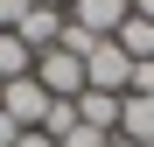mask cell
<instances>
[{
    "label": "cell",
    "mask_w": 154,
    "mask_h": 147,
    "mask_svg": "<svg viewBox=\"0 0 154 147\" xmlns=\"http://www.w3.org/2000/svg\"><path fill=\"white\" fill-rule=\"evenodd\" d=\"M126 84H133V56L105 35V42H91L84 49V91H112V98H126Z\"/></svg>",
    "instance_id": "1"
},
{
    "label": "cell",
    "mask_w": 154,
    "mask_h": 147,
    "mask_svg": "<svg viewBox=\"0 0 154 147\" xmlns=\"http://www.w3.org/2000/svg\"><path fill=\"white\" fill-rule=\"evenodd\" d=\"M126 14H133V0H63V21L70 28H84V35H119L126 28Z\"/></svg>",
    "instance_id": "2"
},
{
    "label": "cell",
    "mask_w": 154,
    "mask_h": 147,
    "mask_svg": "<svg viewBox=\"0 0 154 147\" xmlns=\"http://www.w3.org/2000/svg\"><path fill=\"white\" fill-rule=\"evenodd\" d=\"M49 105H56V98H49L35 77H14V84H0V112H7L21 133H35L42 119H49Z\"/></svg>",
    "instance_id": "3"
},
{
    "label": "cell",
    "mask_w": 154,
    "mask_h": 147,
    "mask_svg": "<svg viewBox=\"0 0 154 147\" xmlns=\"http://www.w3.org/2000/svg\"><path fill=\"white\" fill-rule=\"evenodd\" d=\"M35 84L49 98H77L84 91V56H70V49H42L35 56Z\"/></svg>",
    "instance_id": "4"
},
{
    "label": "cell",
    "mask_w": 154,
    "mask_h": 147,
    "mask_svg": "<svg viewBox=\"0 0 154 147\" xmlns=\"http://www.w3.org/2000/svg\"><path fill=\"white\" fill-rule=\"evenodd\" d=\"M14 35L28 42L35 56H42V49H56V42H63V7H21V21H14Z\"/></svg>",
    "instance_id": "5"
},
{
    "label": "cell",
    "mask_w": 154,
    "mask_h": 147,
    "mask_svg": "<svg viewBox=\"0 0 154 147\" xmlns=\"http://www.w3.org/2000/svg\"><path fill=\"white\" fill-rule=\"evenodd\" d=\"M70 105H77V126H91V133H119V105H126V98H112V91H77Z\"/></svg>",
    "instance_id": "6"
},
{
    "label": "cell",
    "mask_w": 154,
    "mask_h": 147,
    "mask_svg": "<svg viewBox=\"0 0 154 147\" xmlns=\"http://www.w3.org/2000/svg\"><path fill=\"white\" fill-rule=\"evenodd\" d=\"M119 140L154 147V98H133V91H126V105H119Z\"/></svg>",
    "instance_id": "7"
},
{
    "label": "cell",
    "mask_w": 154,
    "mask_h": 147,
    "mask_svg": "<svg viewBox=\"0 0 154 147\" xmlns=\"http://www.w3.org/2000/svg\"><path fill=\"white\" fill-rule=\"evenodd\" d=\"M14 77H35V49L7 28V35H0V84H14Z\"/></svg>",
    "instance_id": "8"
},
{
    "label": "cell",
    "mask_w": 154,
    "mask_h": 147,
    "mask_svg": "<svg viewBox=\"0 0 154 147\" xmlns=\"http://www.w3.org/2000/svg\"><path fill=\"white\" fill-rule=\"evenodd\" d=\"M112 42H119V49H126L133 63H154V21H140V14H126V28H119Z\"/></svg>",
    "instance_id": "9"
},
{
    "label": "cell",
    "mask_w": 154,
    "mask_h": 147,
    "mask_svg": "<svg viewBox=\"0 0 154 147\" xmlns=\"http://www.w3.org/2000/svg\"><path fill=\"white\" fill-rule=\"evenodd\" d=\"M105 140H112V133H91V126H70V133H63L56 147H105Z\"/></svg>",
    "instance_id": "10"
},
{
    "label": "cell",
    "mask_w": 154,
    "mask_h": 147,
    "mask_svg": "<svg viewBox=\"0 0 154 147\" xmlns=\"http://www.w3.org/2000/svg\"><path fill=\"white\" fill-rule=\"evenodd\" d=\"M133 98H154V63H133V84H126Z\"/></svg>",
    "instance_id": "11"
},
{
    "label": "cell",
    "mask_w": 154,
    "mask_h": 147,
    "mask_svg": "<svg viewBox=\"0 0 154 147\" xmlns=\"http://www.w3.org/2000/svg\"><path fill=\"white\" fill-rule=\"evenodd\" d=\"M14 21H21V0H0V35H7Z\"/></svg>",
    "instance_id": "12"
},
{
    "label": "cell",
    "mask_w": 154,
    "mask_h": 147,
    "mask_svg": "<svg viewBox=\"0 0 154 147\" xmlns=\"http://www.w3.org/2000/svg\"><path fill=\"white\" fill-rule=\"evenodd\" d=\"M14 147H56V140H49V133H21Z\"/></svg>",
    "instance_id": "13"
},
{
    "label": "cell",
    "mask_w": 154,
    "mask_h": 147,
    "mask_svg": "<svg viewBox=\"0 0 154 147\" xmlns=\"http://www.w3.org/2000/svg\"><path fill=\"white\" fill-rule=\"evenodd\" d=\"M133 14H140V21H154V0H133Z\"/></svg>",
    "instance_id": "14"
},
{
    "label": "cell",
    "mask_w": 154,
    "mask_h": 147,
    "mask_svg": "<svg viewBox=\"0 0 154 147\" xmlns=\"http://www.w3.org/2000/svg\"><path fill=\"white\" fill-rule=\"evenodd\" d=\"M21 7H63V0H21Z\"/></svg>",
    "instance_id": "15"
},
{
    "label": "cell",
    "mask_w": 154,
    "mask_h": 147,
    "mask_svg": "<svg viewBox=\"0 0 154 147\" xmlns=\"http://www.w3.org/2000/svg\"><path fill=\"white\" fill-rule=\"evenodd\" d=\"M105 147H133V140H119V133H112V140H105Z\"/></svg>",
    "instance_id": "16"
}]
</instances>
